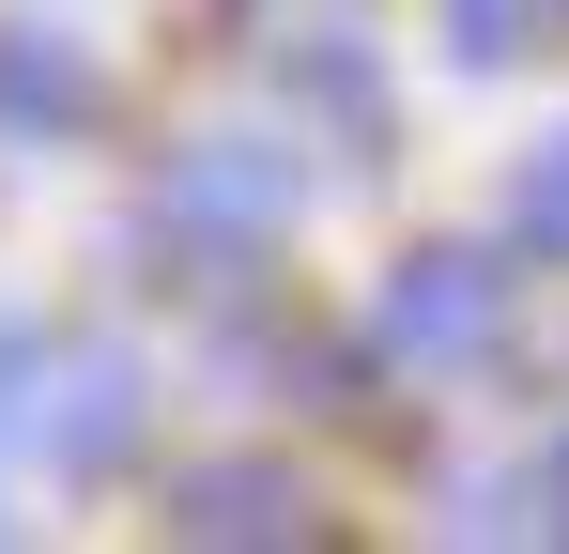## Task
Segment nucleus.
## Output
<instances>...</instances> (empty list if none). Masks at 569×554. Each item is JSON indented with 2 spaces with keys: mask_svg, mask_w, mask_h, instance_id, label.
I'll use <instances>...</instances> for the list:
<instances>
[{
  "mask_svg": "<svg viewBox=\"0 0 569 554\" xmlns=\"http://www.w3.org/2000/svg\"><path fill=\"white\" fill-rule=\"evenodd\" d=\"M0 416H16V447L47 462V477H108V462L139 447L154 385H139V355H108V339H16Z\"/></svg>",
  "mask_w": 569,
  "mask_h": 554,
  "instance_id": "obj_1",
  "label": "nucleus"
},
{
  "mask_svg": "<svg viewBox=\"0 0 569 554\" xmlns=\"http://www.w3.org/2000/svg\"><path fill=\"white\" fill-rule=\"evenodd\" d=\"M370 355L385 369H477V355H508V263L492 247H416V263H385L370 293Z\"/></svg>",
  "mask_w": 569,
  "mask_h": 554,
  "instance_id": "obj_2",
  "label": "nucleus"
},
{
  "mask_svg": "<svg viewBox=\"0 0 569 554\" xmlns=\"http://www.w3.org/2000/svg\"><path fill=\"white\" fill-rule=\"evenodd\" d=\"M292 200H308L292 155H262V139H186L170 185H154V231L200 247V263H247V247H278V231H292Z\"/></svg>",
  "mask_w": 569,
  "mask_h": 554,
  "instance_id": "obj_3",
  "label": "nucleus"
},
{
  "mask_svg": "<svg viewBox=\"0 0 569 554\" xmlns=\"http://www.w3.org/2000/svg\"><path fill=\"white\" fill-rule=\"evenodd\" d=\"M154 524L200 540V554H292V540H323V508H308V477H292V462H186Z\"/></svg>",
  "mask_w": 569,
  "mask_h": 554,
  "instance_id": "obj_4",
  "label": "nucleus"
},
{
  "mask_svg": "<svg viewBox=\"0 0 569 554\" xmlns=\"http://www.w3.org/2000/svg\"><path fill=\"white\" fill-rule=\"evenodd\" d=\"M108 108L93 47H62V31H0V139H78Z\"/></svg>",
  "mask_w": 569,
  "mask_h": 554,
  "instance_id": "obj_5",
  "label": "nucleus"
},
{
  "mask_svg": "<svg viewBox=\"0 0 569 554\" xmlns=\"http://www.w3.org/2000/svg\"><path fill=\"white\" fill-rule=\"evenodd\" d=\"M555 31H569V0H447V47L462 62H539Z\"/></svg>",
  "mask_w": 569,
  "mask_h": 554,
  "instance_id": "obj_6",
  "label": "nucleus"
},
{
  "mask_svg": "<svg viewBox=\"0 0 569 554\" xmlns=\"http://www.w3.org/2000/svg\"><path fill=\"white\" fill-rule=\"evenodd\" d=\"M508 231H523V263H569V139H539L508 170Z\"/></svg>",
  "mask_w": 569,
  "mask_h": 554,
  "instance_id": "obj_7",
  "label": "nucleus"
},
{
  "mask_svg": "<svg viewBox=\"0 0 569 554\" xmlns=\"http://www.w3.org/2000/svg\"><path fill=\"white\" fill-rule=\"evenodd\" d=\"M523 524H539V540H569V432L539 447V477H523Z\"/></svg>",
  "mask_w": 569,
  "mask_h": 554,
  "instance_id": "obj_8",
  "label": "nucleus"
}]
</instances>
